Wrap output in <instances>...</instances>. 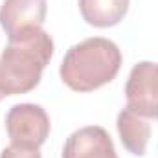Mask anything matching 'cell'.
<instances>
[{
	"instance_id": "3",
	"label": "cell",
	"mask_w": 158,
	"mask_h": 158,
	"mask_svg": "<svg viewBox=\"0 0 158 158\" xmlns=\"http://www.w3.org/2000/svg\"><path fill=\"white\" fill-rule=\"evenodd\" d=\"M6 129L11 143L40 147L50 134V118L40 105H13L6 116Z\"/></svg>"
},
{
	"instance_id": "5",
	"label": "cell",
	"mask_w": 158,
	"mask_h": 158,
	"mask_svg": "<svg viewBox=\"0 0 158 158\" xmlns=\"http://www.w3.org/2000/svg\"><path fill=\"white\" fill-rule=\"evenodd\" d=\"M46 9V0H4L0 6V26L9 40L17 39L44 24Z\"/></svg>"
},
{
	"instance_id": "8",
	"label": "cell",
	"mask_w": 158,
	"mask_h": 158,
	"mask_svg": "<svg viewBox=\"0 0 158 158\" xmlns=\"http://www.w3.org/2000/svg\"><path fill=\"white\" fill-rule=\"evenodd\" d=\"M131 0H79L83 19L96 28H110L123 20Z\"/></svg>"
},
{
	"instance_id": "1",
	"label": "cell",
	"mask_w": 158,
	"mask_h": 158,
	"mask_svg": "<svg viewBox=\"0 0 158 158\" xmlns=\"http://www.w3.org/2000/svg\"><path fill=\"white\" fill-rule=\"evenodd\" d=\"M53 55V40L44 30H31L11 39L0 55V92L17 96L33 90Z\"/></svg>"
},
{
	"instance_id": "4",
	"label": "cell",
	"mask_w": 158,
	"mask_h": 158,
	"mask_svg": "<svg viewBox=\"0 0 158 158\" xmlns=\"http://www.w3.org/2000/svg\"><path fill=\"white\" fill-rule=\"evenodd\" d=\"M127 107L158 119V63L142 61L134 64L125 85Z\"/></svg>"
},
{
	"instance_id": "9",
	"label": "cell",
	"mask_w": 158,
	"mask_h": 158,
	"mask_svg": "<svg viewBox=\"0 0 158 158\" xmlns=\"http://www.w3.org/2000/svg\"><path fill=\"white\" fill-rule=\"evenodd\" d=\"M0 158H42V156H40V153H39V147L11 143V145H7L0 153Z\"/></svg>"
},
{
	"instance_id": "6",
	"label": "cell",
	"mask_w": 158,
	"mask_h": 158,
	"mask_svg": "<svg viewBox=\"0 0 158 158\" xmlns=\"http://www.w3.org/2000/svg\"><path fill=\"white\" fill-rule=\"evenodd\" d=\"M63 158H118L114 143L103 127L90 125L70 134Z\"/></svg>"
},
{
	"instance_id": "10",
	"label": "cell",
	"mask_w": 158,
	"mask_h": 158,
	"mask_svg": "<svg viewBox=\"0 0 158 158\" xmlns=\"http://www.w3.org/2000/svg\"><path fill=\"white\" fill-rule=\"evenodd\" d=\"M2 98H4V96H2V92H0V99H2Z\"/></svg>"
},
{
	"instance_id": "2",
	"label": "cell",
	"mask_w": 158,
	"mask_h": 158,
	"mask_svg": "<svg viewBox=\"0 0 158 158\" xmlns=\"http://www.w3.org/2000/svg\"><path fill=\"white\" fill-rule=\"evenodd\" d=\"M121 52L105 37H90L74 44L61 64V79L76 92H92L118 76Z\"/></svg>"
},
{
	"instance_id": "7",
	"label": "cell",
	"mask_w": 158,
	"mask_h": 158,
	"mask_svg": "<svg viewBox=\"0 0 158 158\" xmlns=\"http://www.w3.org/2000/svg\"><path fill=\"white\" fill-rule=\"evenodd\" d=\"M155 121H158V119L143 116V114L136 112L134 109L125 107L118 114V123H116L123 147L136 156H143L147 151V145L151 142Z\"/></svg>"
}]
</instances>
